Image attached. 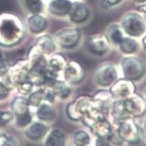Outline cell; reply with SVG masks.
Returning <instances> with one entry per match:
<instances>
[{
    "instance_id": "cell-29",
    "label": "cell",
    "mask_w": 146,
    "mask_h": 146,
    "mask_svg": "<svg viewBox=\"0 0 146 146\" xmlns=\"http://www.w3.org/2000/svg\"><path fill=\"white\" fill-rule=\"evenodd\" d=\"M120 51L126 55H131L135 53L138 48L136 40L131 36H124L118 45Z\"/></svg>"
},
{
    "instance_id": "cell-16",
    "label": "cell",
    "mask_w": 146,
    "mask_h": 146,
    "mask_svg": "<svg viewBox=\"0 0 146 146\" xmlns=\"http://www.w3.org/2000/svg\"><path fill=\"white\" fill-rule=\"evenodd\" d=\"M35 110V118L36 120L50 125L56 118V112L52 103L44 101L41 103Z\"/></svg>"
},
{
    "instance_id": "cell-22",
    "label": "cell",
    "mask_w": 146,
    "mask_h": 146,
    "mask_svg": "<svg viewBox=\"0 0 146 146\" xmlns=\"http://www.w3.org/2000/svg\"><path fill=\"white\" fill-rule=\"evenodd\" d=\"M10 110L13 112L14 116L16 117L32 111V108L27 97L20 95L13 99L10 104Z\"/></svg>"
},
{
    "instance_id": "cell-9",
    "label": "cell",
    "mask_w": 146,
    "mask_h": 146,
    "mask_svg": "<svg viewBox=\"0 0 146 146\" xmlns=\"http://www.w3.org/2000/svg\"><path fill=\"white\" fill-rule=\"evenodd\" d=\"M7 75L13 87H16L18 85L30 80L28 60H20L13 66H10Z\"/></svg>"
},
{
    "instance_id": "cell-27",
    "label": "cell",
    "mask_w": 146,
    "mask_h": 146,
    "mask_svg": "<svg viewBox=\"0 0 146 146\" xmlns=\"http://www.w3.org/2000/svg\"><path fill=\"white\" fill-rule=\"evenodd\" d=\"M66 63L67 61L63 55L53 53L49 56V59L48 60V66L53 71L59 73L63 72Z\"/></svg>"
},
{
    "instance_id": "cell-42",
    "label": "cell",
    "mask_w": 146,
    "mask_h": 146,
    "mask_svg": "<svg viewBox=\"0 0 146 146\" xmlns=\"http://www.w3.org/2000/svg\"><path fill=\"white\" fill-rule=\"evenodd\" d=\"M2 132H3V131H2V130L0 129V138H1V136H2Z\"/></svg>"
},
{
    "instance_id": "cell-33",
    "label": "cell",
    "mask_w": 146,
    "mask_h": 146,
    "mask_svg": "<svg viewBox=\"0 0 146 146\" xmlns=\"http://www.w3.org/2000/svg\"><path fill=\"white\" fill-rule=\"evenodd\" d=\"M13 88H14L13 86L7 75L2 80H0V102L7 98Z\"/></svg>"
},
{
    "instance_id": "cell-1",
    "label": "cell",
    "mask_w": 146,
    "mask_h": 146,
    "mask_svg": "<svg viewBox=\"0 0 146 146\" xmlns=\"http://www.w3.org/2000/svg\"><path fill=\"white\" fill-rule=\"evenodd\" d=\"M25 35V27L21 20L12 14L0 15V45L13 47L21 42Z\"/></svg>"
},
{
    "instance_id": "cell-21",
    "label": "cell",
    "mask_w": 146,
    "mask_h": 146,
    "mask_svg": "<svg viewBox=\"0 0 146 146\" xmlns=\"http://www.w3.org/2000/svg\"><path fill=\"white\" fill-rule=\"evenodd\" d=\"M72 5L70 0H51L48 5V11L54 16L63 17L68 15Z\"/></svg>"
},
{
    "instance_id": "cell-25",
    "label": "cell",
    "mask_w": 146,
    "mask_h": 146,
    "mask_svg": "<svg viewBox=\"0 0 146 146\" xmlns=\"http://www.w3.org/2000/svg\"><path fill=\"white\" fill-rule=\"evenodd\" d=\"M49 88H51L56 99L66 100L71 94V88L70 86V84L64 80L57 79Z\"/></svg>"
},
{
    "instance_id": "cell-40",
    "label": "cell",
    "mask_w": 146,
    "mask_h": 146,
    "mask_svg": "<svg viewBox=\"0 0 146 146\" xmlns=\"http://www.w3.org/2000/svg\"><path fill=\"white\" fill-rule=\"evenodd\" d=\"M143 135H144V137L146 139V121L144 123V128H143Z\"/></svg>"
},
{
    "instance_id": "cell-8",
    "label": "cell",
    "mask_w": 146,
    "mask_h": 146,
    "mask_svg": "<svg viewBox=\"0 0 146 146\" xmlns=\"http://www.w3.org/2000/svg\"><path fill=\"white\" fill-rule=\"evenodd\" d=\"M50 129L49 124L36 120L22 131V135L30 143H42Z\"/></svg>"
},
{
    "instance_id": "cell-35",
    "label": "cell",
    "mask_w": 146,
    "mask_h": 146,
    "mask_svg": "<svg viewBox=\"0 0 146 146\" xmlns=\"http://www.w3.org/2000/svg\"><path fill=\"white\" fill-rule=\"evenodd\" d=\"M108 138L113 146H123L125 145L122 139L118 135L115 126H113V131Z\"/></svg>"
},
{
    "instance_id": "cell-30",
    "label": "cell",
    "mask_w": 146,
    "mask_h": 146,
    "mask_svg": "<svg viewBox=\"0 0 146 146\" xmlns=\"http://www.w3.org/2000/svg\"><path fill=\"white\" fill-rule=\"evenodd\" d=\"M34 115H35V114L32 113V111H30L24 115L15 117L13 121L14 126L18 129L23 131L24 129H26L30 123H32V121H35Z\"/></svg>"
},
{
    "instance_id": "cell-45",
    "label": "cell",
    "mask_w": 146,
    "mask_h": 146,
    "mask_svg": "<svg viewBox=\"0 0 146 146\" xmlns=\"http://www.w3.org/2000/svg\"></svg>"
},
{
    "instance_id": "cell-10",
    "label": "cell",
    "mask_w": 146,
    "mask_h": 146,
    "mask_svg": "<svg viewBox=\"0 0 146 146\" xmlns=\"http://www.w3.org/2000/svg\"><path fill=\"white\" fill-rule=\"evenodd\" d=\"M136 87L134 82L126 78H119L110 87L113 99L123 100L135 94Z\"/></svg>"
},
{
    "instance_id": "cell-36",
    "label": "cell",
    "mask_w": 146,
    "mask_h": 146,
    "mask_svg": "<svg viewBox=\"0 0 146 146\" xmlns=\"http://www.w3.org/2000/svg\"><path fill=\"white\" fill-rule=\"evenodd\" d=\"M94 146H113L108 138L95 137Z\"/></svg>"
},
{
    "instance_id": "cell-18",
    "label": "cell",
    "mask_w": 146,
    "mask_h": 146,
    "mask_svg": "<svg viewBox=\"0 0 146 146\" xmlns=\"http://www.w3.org/2000/svg\"><path fill=\"white\" fill-rule=\"evenodd\" d=\"M48 24L46 18L40 13L31 14L27 20V28L34 35H40L45 32Z\"/></svg>"
},
{
    "instance_id": "cell-41",
    "label": "cell",
    "mask_w": 146,
    "mask_h": 146,
    "mask_svg": "<svg viewBox=\"0 0 146 146\" xmlns=\"http://www.w3.org/2000/svg\"><path fill=\"white\" fill-rule=\"evenodd\" d=\"M135 1L139 2V3H144L145 2H146V0H135Z\"/></svg>"
},
{
    "instance_id": "cell-17",
    "label": "cell",
    "mask_w": 146,
    "mask_h": 146,
    "mask_svg": "<svg viewBox=\"0 0 146 146\" xmlns=\"http://www.w3.org/2000/svg\"><path fill=\"white\" fill-rule=\"evenodd\" d=\"M94 135L88 129H78L73 131L70 137V143L72 146H94Z\"/></svg>"
},
{
    "instance_id": "cell-7",
    "label": "cell",
    "mask_w": 146,
    "mask_h": 146,
    "mask_svg": "<svg viewBox=\"0 0 146 146\" xmlns=\"http://www.w3.org/2000/svg\"><path fill=\"white\" fill-rule=\"evenodd\" d=\"M54 37L58 46L65 50H69L72 49L78 45L80 42L81 34L78 29L67 27L58 31Z\"/></svg>"
},
{
    "instance_id": "cell-32",
    "label": "cell",
    "mask_w": 146,
    "mask_h": 146,
    "mask_svg": "<svg viewBox=\"0 0 146 146\" xmlns=\"http://www.w3.org/2000/svg\"><path fill=\"white\" fill-rule=\"evenodd\" d=\"M26 9L31 14L41 13L43 9V3L42 0H23Z\"/></svg>"
},
{
    "instance_id": "cell-24",
    "label": "cell",
    "mask_w": 146,
    "mask_h": 146,
    "mask_svg": "<svg viewBox=\"0 0 146 146\" xmlns=\"http://www.w3.org/2000/svg\"><path fill=\"white\" fill-rule=\"evenodd\" d=\"M123 31L120 23H112L108 26L105 29V35L109 40L110 44L115 46L119 45L120 42L124 37Z\"/></svg>"
},
{
    "instance_id": "cell-19",
    "label": "cell",
    "mask_w": 146,
    "mask_h": 146,
    "mask_svg": "<svg viewBox=\"0 0 146 146\" xmlns=\"http://www.w3.org/2000/svg\"><path fill=\"white\" fill-rule=\"evenodd\" d=\"M35 45L45 56H50L55 53L58 47L55 37L49 35H42L39 36Z\"/></svg>"
},
{
    "instance_id": "cell-43",
    "label": "cell",
    "mask_w": 146,
    "mask_h": 146,
    "mask_svg": "<svg viewBox=\"0 0 146 146\" xmlns=\"http://www.w3.org/2000/svg\"><path fill=\"white\" fill-rule=\"evenodd\" d=\"M145 96H146V88H145Z\"/></svg>"
},
{
    "instance_id": "cell-4",
    "label": "cell",
    "mask_w": 146,
    "mask_h": 146,
    "mask_svg": "<svg viewBox=\"0 0 146 146\" xmlns=\"http://www.w3.org/2000/svg\"><path fill=\"white\" fill-rule=\"evenodd\" d=\"M119 23L123 32L131 37L141 36L145 31L144 18L134 12L125 13L121 18Z\"/></svg>"
},
{
    "instance_id": "cell-26",
    "label": "cell",
    "mask_w": 146,
    "mask_h": 146,
    "mask_svg": "<svg viewBox=\"0 0 146 146\" xmlns=\"http://www.w3.org/2000/svg\"><path fill=\"white\" fill-rule=\"evenodd\" d=\"M0 146H26L23 137L11 132H2L0 138Z\"/></svg>"
},
{
    "instance_id": "cell-11",
    "label": "cell",
    "mask_w": 146,
    "mask_h": 146,
    "mask_svg": "<svg viewBox=\"0 0 146 146\" xmlns=\"http://www.w3.org/2000/svg\"><path fill=\"white\" fill-rule=\"evenodd\" d=\"M123 106L131 118L141 117L146 113V102L143 97L137 94L122 100Z\"/></svg>"
},
{
    "instance_id": "cell-3",
    "label": "cell",
    "mask_w": 146,
    "mask_h": 146,
    "mask_svg": "<svg viewBox=\"0 0 146 146\" xmlns=\"http://www.w3.org/2000/svg\"><path fill=\"white\" fill-rule=\"evenodd\" d=\"M120 70L123 78L134 82L140 80L143 78L145 67L140 58L127 55L121 59Z\"/></svg>"
},
{
    "instance_id": "cell-5",
    "label": "cell",
    "mask_w": 146,
    "mask_h": 146,
    "mask_svg": "<svg viewBox=\"0 0 146 146\" xmlns=\"http://www.w3.org/2000/svg\"><path fill=\"white\" fill-rule=\"evenodd\" d=\"M91 98L88 96L82 95L68 103L66 106V117L74 122L82 121L85 115L88 113Z\"/></svg>"
},
{
    "instance_id": "cell-13",
    "label": "cell",
    "mask_w": 146,
    "mask_h": 146,
    "mask_svg": "<svg viewBox=\"0 0 146 146\" xmlns=\"http://www.w3.org/2000/svg\"><path fill=\"white\" fill-rule=\"evenodd\" d=\"M64 80L71 85L80 84L85 78L83 66L75 61H69L63 70Z\"/></svg>"
},
{
    "instance_id": "cell-15",
    "label": "cell",
    "mask_w": 146,
    "mask_h": 146,
    "mask_svg": "<svg viewBox=\"0 0 146 146\" xmlns=\"http://www.w3.org/2000/svg\"><path fill=\"white\" fill-rule=\"evenodd\" d=\"M70 20L75 24H80L87 21L90 17V10L86 4L75 2L72 5L68 14Z\"/></svg>"
},
{
    "instance_id": "cell-20",
    "label": "cell",
    "mask_w": 146,
    "mask_h": 146,
    "mask_svg": "<svg viewBox=\"0 0 146 146\" xmlns=\"http://www.w3.org/2000/svg\"><path fill=\"white\" fill-rule=\"evenodd\" d=\"M114 125L108 118L100 119L94 121L88 129L95 137L108 138L112 132Z\"/></svg>"
},
{
    "instance_id": "cell-6",
    "label": "cell",
    "mask_w": 146,
    "mask_h": 146,
    "mask_svg": "<svg viewBox=\"0 0 146 146\" xmlns=\"http://www.w3.org/2000/svg\"><path fill=\"white\" fill-rule=\"evenodd\" d=\"M118 78V70L115 65L105 62L96 68L94 72L95 82L102 88L110 87Z\"/></svg>"
},
{
    "instance_id": "cell-23",
    "label": "cell",
    "mask_w": 146,
    "mask_h": 146,
    "mask_svg": "<svg viewBox=\"0 0 146 146\" xmlns=\"http://www.w3.org/2000/svg\"><path fill=\"white\" fill-rule=\"evenodd\" d=\"M110 115L111 116L112 119H113L112 123L114 126H117L125 120L132 118L127 114V113L123 108L122 100H115L113 102Z\"/></svg>"
},
{
    "instance_id": "cell-31",
    "label": "cell",
    "mask_w": 146,
    "mask_h": 146,
    "mask_svg": "<svg viewBox=\"0 0 146 146\" xmlns=\"http://www.w3.org/2000/svg\"><path fill=\"white\" fill-rule=\"evenodd\" d=\"M14 116L11 110L5 109H0V129L4 131L10 124L13 123Z\"/></svg>"
},
{
    "instance_id": "cell-2",
    "label": "cell",
    "mask_w": 146,
    "mask_h": 146,
    "mask_svg": "<svg viewBox=\"0 0 146 146\" xmlns=\"http://www.w3.org/2000/svg\"><path fill=\"white\" fill-rule=\"evenodd\" d=\"M120 137L125 145H137L139 144L143 137V131L140 126L132 118L122 121L115 126Z\"/></svg>"
},
{
    "instance_id": "cell-12",
    "label": "cell",
    "mask_w": 146,
    "mask_h": 146,
    "mask_svg": "<svg viewBox=\"0 0 146 146\" xmlns=\"http://www.w3.org/2000/svg\"><path fill=\"white\" fill-rule=\"evenodd\" d=\"M87 48L92 54L103 56L108 53L110 48V42L105 34H95L87 39Z\"/></svg>"
},
{
    "instance_id": "cell-44",
    "label": "cell",
    "mask_w": 146,
    "mask_h": 146,
    "mask_svg": "<svg viewBox=\"0 0 146 146\" xmlns=\"http://www.w3.org/2000/svg\"><path fill=\"white\" fill-rule=\"evenodd\" d=\"M69 146H72V145H69Z\"/></svg>"
},
{
    "instance_id": "cell-37",
    "label": "cell",
    "mask_w": 146,
    "mask_h": 146,
    "mask_svg": "<svg viewBox=\"0 0 146 146\" xmlns=\"http://www.w3.org/2000/svg\"><path fill=\"white\" fill-rule=\"evenodd\" d=\"M108 5H110V6H114V5H116L118 4H119L120 2L122 1V0H105Z\"/></svg>"
},
{
    "instance_id": "cell-39",
    "label": "cell",
    "mask_w": 146,
    "mask_h": 146,
    "mask_svg": "<svg viewBox=\"0 0 146 146\" xmlns=\"http://www.w3.org/2000/svg\"><path fill=\"white\" fill-rule=\"evenodd\" d=\"M142 42H143V48H144L145 50H146V35L144 36V37H143V40H142Z\"/></svg>"
},
{
    "instance_id": "cell-34",
    "label": "cell",
    "mask_w": 146,
    "mask_h": 146,
    "mask_svg": "<svg viewBox=\"0 0 146 146\" xmlns=\"http://www.w3.org/2000/svg\"><path fill=\"white\" fill-rule=\"evenodd\" d=\"M35 85L32 83L31 80L25 82L21 85H18L16 87H15L17 89L18 92L22 96H27V95H29L34 91V87Z\"/></svg>"
},
{
    "instance_id": "cell-28",
    "label": "cell",
    "mask_w": 146,
    "mask_h": 146,
    "mask_svg": "<svg viewBox=\"0 0 146 146\" xmlns=\"http://www.w3.org/2000/svg\"><path fill=\"white\" fill-rule=\"evenodd\" d=\"M27 99L31 108L36 109L41 103L46 101V88L41 87L39 89L33 91Z\"/></svg>"
},
{
    "instance_id": "cell-14",
    "label": "cell",
    "mask_w": 146,
    "mask_h": 146,
    "mask_svg": "<svg viewBox=\"0 0 146 146\" xmlns=\"http://www.w3.org/2000/svg\"><path fill=\"white\" fill-rule=\"evenodd\" d=\"M70 138L64 131L58 128H52L42 142V146H69Z\"/></svg>"
},
{
    "instance_id": "cell-38",
    "label": "cell",
    "mask_w": 146,
    "mask_h": 146,
    "mask_svg": "<svg viewBox=\"0 0 146 146\" xmlns=\"http://www.w3.org/2000/svg\"><path fill=\"white\" fill-rule=\"evenodd\" d=\"M138 10L140 11L141 13H143V14H145L146 17V4L145 5H140L138 7Z\"/></svg>"
}]
</instances>
